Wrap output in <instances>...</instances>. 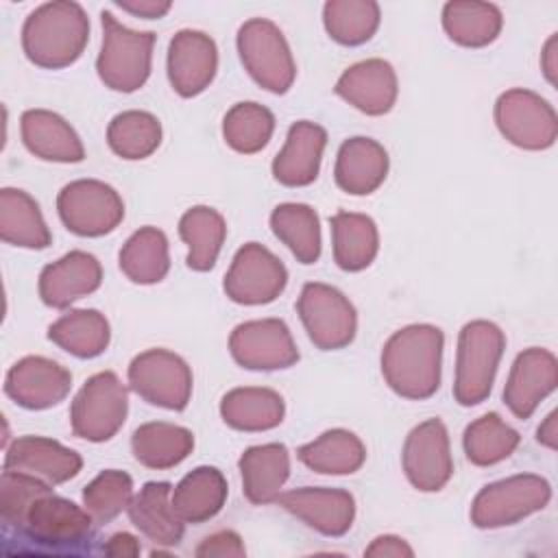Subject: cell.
<instances>
[{
  "instance_id": "1",
  "label": "cell",
  "mask_w": 558,
  "mask_h": 558,
  "mask_svg": "<svg viewBox=\"0 0 558 558\" xmlns=\"http://www.w3.org/2000/svg\"><path fill=\"white\" fill-rule=\"evenodd\" d=\"M445 336L427 323L395 331L381 351V375L390 390L405 399H427L440 386Z\"/></svg>"
},
{
  "instance_id": "2",
  "label": "cell",
  "mask_w": 558,
  "mask_h": 558,
  "mask_svg": "<svg viewBox=\"0 0 558 558\" xmlns=\"http://www.w3.org/2000/svg\"><path fill=\"white\" fill-rule=\"evenodd\" d=\"M89 39V20L78 2L54 0L28 13L22 48L31 63L48 70L72 65Z\"/></svg>"
},
{
  "instance_id": "3",
  "label": "cell",
  "mask_w": 558,
  "mask_h": 558,
  "mask_svg": "<svg viewBox=\"0 0 558 558\" xmlns=\"http://www.w3.org/2000/svg\"><path fill=\"white\" fill-rule=\"evenodd\" d=\"M504 349L506 336L490 320H471L460 329L453 381L460 405H477L490 395Z\"/></svg>"
},
{
  "instance_id": "4",
  "label": "cell",
  "mask_w": 558,
  "mask_h": 558,
  "mask_svg": "<svg viewBox=\"0 0 558 558\" xmlns=\"http://www.w3.org/2000/svg\"><path fill=\"white\" fill-rule=\"evenodd\" d=\"M102 46L96 59L100 81L122 94L140 89L150 76L155 33L131 31L122 26L109 11L100 13Z\"/></svg>"
},
{
  "instance_id": "5",
  "label": "cell",
  "mask_w": 558,
  "mask_h": 558,
  "mask_svg": "<svg viewBox=\"0 0 558 558\" xmlns=\"http://www.w3.org/2000/svg\"><path fill=\"white\" fill-rule=\"evenodd\" d=\"M551 499V486L545 477L521 473L484 486L471 504V521L480 530L514 525L521 519L543 510Z\"/></svg>"
},
{
  "instance_id": "6",
  "label": "cell",
  "mask_w": 558,
  "mask_h": 558,
  "mask_svg": "<svg viewBox=\"0 0 558 558\" xmlns=\"http://www.w3.org/2000/svg\"><path fill=\"white\" fill-rule=\"evenodd\" d=\"M238 52L251 78L272 94H286L296 76L294 57L279 31L266 17H253L238 31Z\"/></svg>"
},
{
  "instance_id": "7",
  "label": "cell",
  "mask_w": 558,
  "mask_h": 558,
  "mask_svg": "<svg viewBox=\"0 0 558 558\" xmlns=\"http://www.w3.org/2000/svg\"><path fill=\"white\" fill-rule=\"evenodd\" d=\"M129 412V392L111 371L92 375L76 392L70 408L74 436L89 442H105L118 434Z\"/></svg>"
},
{
  "instance_id": "8",
  "label": "cell",
  "mask_w": 558,
  "mask_h": 558,
  "mask_svg": "<svg viewBox=\"0 0 558 558\" xmlns=\"http://www.w3.org/2000/svg\"><path fill=\"white\" fill-rule=\"evenodd\" d=\"M57 211L68 231L98 238L122 222L124 203L111 185L96 179H78L63 185L57 196Z\"/></svg>"
},
{
  "instance_id": "9",
  "label": "cell",
  "mask_w": 558,
  "mask_h": 558,
  "mask_svg": "<svg viewBox=\"0 0 558 558\" xmlns=\"http://www.w3.org/2000/svg\"><path fill=\"white\" fill-rule=\"evenodd\" d=\"M296 312L310 340L323 351L342 349L355 338V307L338 288L318 281L305 283L296 301Z\"/></svg>"
},
{
  "instance_id": "10",
  "label": "cell",
  "mask_w": 558,
  "mask_h": 558,
  "mask_svg": "<svg viewBox=\"0 0 558 558\" xmlns=\"http://www.w3.org/2000/svg\"><path fill=\"white\" fill-rule=\"evenodd\" d=\"M129 388L146 403L183 410L192 397V371L183 357L168 349H148L129 364Z\"/></svg>"
},
{
  "instance_id": "11",
  "label": "cell",
  "mask_w": 558,
  "mask_h": 558,
  "mask_svg": "<svg viewBox=\"0 0 558 558\" xmlns=\"http://www.w3.org/2000/svg\"><path fill=\"white\" fill-rule=\"evenodd\" d=\"M495 124L514 146L525 150H545L558 137V118L554 107L536 92L514 87L495 102Z\"/></svg>"
},
{
  "instance_id": "12",
  "label": "cell",
  "mask_w": 558,
  "mask_h": 558,
  "mask_svg": "<svg viewBox=\"0 0 558 558\" xmlns=\"http://www.w3.org/2000/svg\"><path fill=\"white\" fill-rule=\"evenodd\" d=\"M288 283V270L281 259L257 242L238 248L227 275L225 292L240 305H264L275 301Z\"/></svg>"
},
{
  "instance_id": "13",
  "label": "cell",
  "mask_w": 558,
  "mask_h": 558,
  "mask_svg": "<svg viewBox=\"0 0 558 558\" xmlns=\"http://www.w3.org/2000/svg\"><path fill=\"white\" fill-rule=\"evenodd\" d=\"M401 462L408 482L416 490H440L453 475V458L445 423L440 418L418 423L403 442Z\"/></svg>"
},
{
  "instance_id": "14",
  "label": "cell",
  "mask_w": 558,
  "mask_h": 558,
  "mask_svg": "<svg viewBox=\"0 0 558 558\" xmlns=\"http://www.w3.org/2000/svg\"><path fill=\"white\" fill-rule=\"evenodd\" d=\"M229 351L248 371L288 368L299 360L292 333L279 318L240 323L229 336Z\"/></svg>"
},
{
  "instance_id": "15",
  "label": "cell",
  "mask_w": 558,
  "mask_h": 558,
  "mask_svg": "<svg viewBox=\"0 0 558 558\" xmlns=\"http://www.w3.org/2000/svg\"><path fill=\"white\" fill-rule=\"evenodd\" d=\"M94 519L89 512L65 497L50 493L41 495L28 510L20 534L28 541L52 549L78 547L92 534Z\"/></svg>"
},
{
  "instance_id": "16",
  "label": "cell",
  "mask_w": 558,
  "mask_h": 558,
  "mask_svg": "<svg viewBox=\"0 0 558 558\" xmlns=\"http://www.w3.org/2000/svg\"><path fill=\"white\" fill-rule=\"evenodd\" d=\"M70 388V371L41 355H26L17 360L4 377L7 397L26 410L52 408L68 397Z\"/></svg>"
},
{
  "instance_id": "17",
  "label": "cell",
  "mask_w": 558,
  "mask_h": 558,
  "mask_svg": "<svg viewBox=\"0 0 558 558\" xmlns=\"http://www.w3.org/2000/svg\"><path fill=\"white\" fill-rule=\"evenodd\" d=\"M558 362L556 355L541 347L521 351L510 368L504 386V403L517 418H530L538 403L556 390Z\"/></svg>"
},
{
  "instance_id": "18",
  "label": "cell",
  "mask_w": 558,
  "mask_h": 558,
  "mask_svg": "<svg viewBox=\"0 0 558 558\" xmlns=\"http://www.w3.org/2000/svg\"><path fill=\"white\" fill-rule=\"evenodd\" d=\"M216 70L218 48L207 33L183 28L170 39L168 78L179 96L192 98L201 94L214 81Z\"/></svg>"
},
{
  "instance_id": "19",
  "label": "cell",
  "mask_w": 558,
  "mask_h": 558,
  "mask_svg": "<svg viewBox=\"0 0 558 558\" xmlns=\"http://www.w3.org/2000/svg\"><path fill=\"white\" fill-rule=\"evenodd\" d=\"M81 466L83 460L74 449L44 436L15 438L4 453V469L31 475L48 486L76 477Z\"/></svg>"
},
{
  "instance_id": "20",
  "label": "cell",
  "mask_w": 558,
  "mask_h": 558,
  "mask_svg": "<svg viewBox=\"0 0 558 558\" xmlns=\"http://www.w3.org/2000/svg\"><path fill=\"white\" fill-rule=\"evenodd\" d=\"M290 514L325 536H342L355 519V499L342 488L303 486L281 493L277 499Z\"/></svg>"
},
{
  "instance_id": "21",
  "label": "cell",
  "mask_w": 558,
  "mask_h": 558,
  "mask_svg": "<svg viewBox=\"0 0 558 558\" xmlns=\"http://www.w3.org/2000/svg\"><path fill=\"white\" fill-rule=\"evenodd\" d=\"M102 283L100 262L85 251H70L48 264L39 275V296L48 307L63 310L74 301L96 292Z\"/></svg>"
},
{
  "instance_id": "22",
  "label": "cell",
  "mask_w": 558,
  "mask_h": 558,
  "mask_svg": "<svg viewBox=\"0 0 558 558\" xmlns=\"http://www.w3.org/2000/svg\"><path fill=\"white\" fill-rule=\"evenodd\" d=\"M336 94L366 116H384L399 94L397 74L384 59H364L340 74Z\"/></svg>"
},
{
  "instance_id": "23",
  "label": "cell",
  "mask_w": 558,
  "mask_h": 558,
  "mask_svg": "<svg viewBox=\"0 0 558 558\" xmlns=\"http://www.w3.org/2000/svg\"><path fill=\"white\" fill-rule=\"evenodd\" d=\"M325 144L327 131L320 124L310 120L294 122L272 161V177L288 187L310 185L318 177Z\"/></svg>"
},
{
  "instance_id": "24",
  "label": "cell",
  "mask_w": 558,
  "mask_h": 558,
  "mask_svg": "<svg viewBox=\"0 0 558 558\" xmlns=\"http://www.w3.org/2000/svg\"><path fill=\"white\" fill-rule=\"evenodd\" d=\"M20 133L24 146L44 161L76 163L85 157V148L76 131L54 111L26 109L20 118Z\"/></svg>"
},
{
  "instance_id": "25",
  "label": "cell",
  "mask_w": 558,
  "mask_h": 558,
  "mask_svg": "<svg viewBox=\"0 0 558 558\" xmlns=\"http://www.w3.org/2000/svg\"><path fill=\"white\" fill-rule=\"evenodd\" d=\"M388 174V153L371 137H349L342 142L333 177L342 192L353 196H364L375 192Z\"/></svg>"
},
{
  "instance_id": "26",
  "label": "cell",
  "mask_w": 558,
  "mask_h": 558,
  "mask_svg": "<svg viewBox=\"0 0 558 558\" xmlns=\"http://www.w3.org/2000/svg\"><path fill=\"white\" fill-rule=\"evenodd\" d=\"M170 482H146L133 495L126 512L131 523L153 543L172 547L183 538L185 523L172 508Z\"/></svg>"
},
{
  "instance_id": "27",
  "label": "cell",
  "mask_w": 558,
  "mask_h": 558,
  "mask_svg": "<svg viewBox=\"0 0 558 558\" xmlns=\"http://www.w3.org/2000/svg\"><path fill=\"white\" fill-rule=\"evenodd\" d=\"M242 473L244 497L264 506L277 501L286 480L290 477V453L281 442H266L248 447L238 460Z\"/></svg>"
},
{
  "instance_id": "28",
  "label": "cell",
  "mask_w": 558,
  "mask_h": 558,
  "mask_svg": "<svg viewBox=\"0 0 558 558\" xmlns=\"http://www.w3.org/2000/svg\"><path fill=\"white\" fill-rule=\"evenodd\" d=\"M227 480L216 466H196L172 488V508L183 523L214 519L227 501Z\"/></svg>"
},
{
  "instance_id": "29",
  "label": "cell",
  "mask_w": 558,
  "mask_h": 558,
  "mask_svg": "<svg viewBox=\"0 0 558 558\" xmlns=\"http://www.w3.org/2000/svg\"><path fill=\"white\" fill-rule=\"evenodd\" d=\"M286 405L270 388L244 386L229 390L220 401L222 421L240 432H266L283 421Z\"/></svg>"
},
{
  "instance_id": "30",
  "label": "cell",
  "mask_w": 558,
  "mask_h": 558,
  "mask_svg": "<svg viewBox=\"0 0 558 558\" xmlns=\"http://www.w3.org/2000/svg\"><path fill=\"white\" fill-rule=\"evenodd\" d=\"M329 222L336 264L347 272H357L371 266L379 251L375 220L366 214L338 211Z\"/></svg>"
},
{
  "instance_id": "31",
  "label": "cell",
  "mask_w": 558,
  "mask_h": 558,
  "mask_svg": "<svg viewBox=\"0 0 558 558\" xmlns=\"http://www.w3.org/2000/svg\"><path fill=\"white\" fill-rule=\"evenodd\" d=\"M296 458L314 473L351 475L366 460L364 442L349 429H327L296 449Z\"/></svg>"
},
{
  "instance_id": "32",
  "label": "cell",
  "mask_w": 558,
  "mask_h": 558,
  "mask_svg": "<svg viewBox=\"0 0 558 558\" xmlns=\"http://www.w3.org/2000/svg\"><path fill=\"white\" fill-rule=\"evenodd\" d=\"M131 449L135 460L148 469H172L192 453L194 436L181 425L153 421L133 432Z\"/></svg>"
},
{
  "instance_id": "33",
  "label": "cell",
  "mask_w": 558,
  "mask_h": 558,
  "mask_svg": "<svg viewBox=\"0 0 558 558\" xmlns=\"http://www.w3.org/2000/svg\"><path fill=\"white\" fill-rule=\"evenodd\" d=\"M0 238L22 248H46L52 242L39 205L24 190L0 192Z\"/></svg>"
},
{
  "instance_id": "34",
  "label": "cell",
  "mask_w": 558,
  "mask_h": 558,
  "mask_svg": "<svg viewBox=\"0 0 558 558\" xmlns=\"http://www.w3.org/2000/svg\"><path fill=\"white\" fill-rule=\"evenodd\" d=\"M504 17L499 7L475 0H453L442 7V28L451 41L482 48L497 39Z\"/></svg>"
},
{
  "instance_id": "35",
  "label": "cell",
  "mask_w": 558,
  "mask_h": 558,
  "mask_svg": "<svg viewBox=\"0 0 558 558\" xmlns=\"http://www.w3.org/2000/svg\"><path fill=\"white\" fill-rule=\"evenodd\" d=\"M109 323L98 310H70L48 327V340L74 357H96L109 347Z\"/></svg>"
},
{
  "instance_id": "36",
  "label": "cell",
  "mask_w": 558,
  "mask_h": 558,
  "mask_svg": "<svg viewBox=\"0 0 558 558\" xmlns=\"http://www.w3.org/2000/svg\"><path fill=\"white\" fill-rule=\"evenodd\" d=\"M179 235L187 244V266L192 270H211L227 238L225 218L207 205L190 207L179 220Z\"/></svg>"
},
{
  "instance_id": "37",
  "label": "cell",
  "mask_w": 558,
  "mask_h": 558,
  "mask_svg": "<svg viewBox=\"0 0 558 558\" xmlns=\"http://www.w3.org/2000/svg\"><path fill=\"white\" fill-rule=\"evenodd\" d=\"M120 270L140 286L159 283L170 270L168 238L157 227L137 229L120 251Z\"/></svg>"
},
{
  "instance_id": "38",
  "label": "cell",
  "mask_w": 558,
  "mask_h": 558,
  "mask_svg": "<svg viewBox=\"0 0 558 558\" xmlns=\"http://www.w3.org/2000/svg\"><path fill=\"white\" fill-rule=\"evenodd\" d=\"M270 227L301 264H314L320 257V222L310 205H277L270 214Z\"/></svg>"
},
{
  "instance_id": "39",
  "label": "cell",
  "mask_w": 558,
  "mask_h": 558,
  "mask_svg": "<svg viewBox=\"0 0 558 558\" xmlns=\"http://www.w3.org/2000/svg\"><path fill=\"white\" fill-rule=\"evenodd\" d=\"M519 432L512 429L497 412H488L466 425L462 445L471 464L490 466L514 453L519 447Z\"/></svg>"
},
{
  "instance_id": "40",
  "label": "cell",
  "mask_w": 558,
  "mask_h": 558,
  "mask_svg": "<svg viewBox=\"0 0 558 558\" xmlns=\"http://www.w3.org/2000/svg\"><path fill=\"white\" fill-rule=\"evenodd\" d=\"M323 24L333 41L360 46L379 26V4L373 0H329L323 7Z\"/></svg>"
},
{
  "instance_id": "41",
  "label": "cell",
  "mask_w": 558,
  "mask_h": 558,
  "mask_svg": "<svg viewBox=\"0 0 558 558\" xmlns=\"http://www.w3.org/2000/svg\"><path fill=\"white\" fill-rule=\"evenodd\" d=\"M107 144L122 159H146L161 144V124L148 111H122L107 126Z\"/></svg>"
},
{
  "instance_id": "42",
  "label": "cell",
  "mask_w": 558,
  "mask_h": 558,
  "mask_svg": "<svg viewBox=\"0 0 558 558\" xmlns=\"http://www.w3.org/2000/svg\"><path fill=\"white\" fill-rule=\"evenodd\" d=\"M275 116L259 102H238L222 120L225 142L242 155L259 153L272 137Z\"/></svg>"
},
{
  "instance_id": "43",
  "label": "cell",
  "mask_w": 558,
  "mask_h": 558,
  "mask_svg": "<svg viewBox=\"0 0 558 558\" xmlns=\"http://www.w3.org/2000/svg\"><path fill=\"white\" fill-rule=\"evenodd\" d=\"M133 499V480L129 473L118 469L100 471L83 488V508L96 523H109L122 510L129 508Z\"/></svg>"
},
{
  "instance_id": "44",
  "label": "cell",
  "mask_w": 558,
  "mask_h": 558,
  "mask_svg": "<svg viewBox=\"0 0 558 558\" xmlns=\"http://www.w3.org/2000/svg\"><path fill=\"white\" fill-rule=\"evenodd\" d=\"M50 490L52 486L31 475L4 469L0 477V517L4 525L20 532L31 506Z\"/></svg>"
},
{
  "instance_id": "45",
  "label": "cell",
  "mask_w": 558,
  "mask_h": 558,
  "mask_svg": "<svg viewBox=\"0 0 558 558\" xmlns=\"http://www.w3.org/2000/svg\"><path fill=\"white\" fill-rule=\"evenodd\" d=\"M194 554L201 558H240L246 554V549L240 534H235L233 530H220L216 534L205 536Z\"/></svg>"
},
{
  "instance_id": "46",
  "label": "cell",
  "mask_w": 558,
  "mask_h": 558,
  "mask_svg": "<svg viewBox=\"0 0 558 558\" xmlns=\"http://www.w3.org/2000/svg\"><path fill=\"white\" fill-rule=\"evenodd\" d=\"M364 556H377V558H410L414 556V549L395 534H384L373 538V543L364 549Z\"/></svg>"
},
{
  "instance_id": "47",
  "label": "cell",
  "mask_w": 558,
  "mask_h": 558,
  "mask_svg": "<svg viewBox=\"0 0 558 558\" xmlns=\"http://www.w3.org/2000/svg\"><path fill=\"white\" fill-rule=\"evenodd\" d=\"M118 7L135 17L155 20V17H163L172 4L161 2V0H122V2H118Z\"/></svg>"
},
{
  "instance_id": "48",
  "label": "cell",
  "mask_w": 558,
  "mask_h": 558,
  "mask_svg": "<svg viewBox=\"0 0 558 558\" xmlns=\"http://www.w3.org/2000/svg\"><path fill=\"white\" fill-rule=\"evenodd\" d=\"M105 554L107 556H122V558H126V556H140V551H142V547H140V543H137V538L133 536V534H129V532H118V534H113L107 543H105Z\"/></svg>"
},
{
  "instance_id": "49",
  "label": "cell",
  "mask_w": 558,
  "mask_h": 558,
  "mask_svg": "<svg viewBox=\"0 0 558 558\" xmlns=\"http://www.w3.org/2000/svg\"><path fill=\"white\" fill-rule=\"evenodd\" d=\"M541 68H543V74L545 78L556 85V74H558V35L554 33L545 46H543V52H541Z\"/></svg>"
},
{
  "instance_id": "50",
  "label": "cell",
  "mask_w": 558,
  "mask_h": 558,
  "mask_svg": "<svg viewBox=\"0 0 558 558\" xmlns=\"http://www.w3.org/2000/svg\"><path fill=\"white\" fill-rule=\"evenodd\" d=\"M556 421H558V412H549L545 416V421L538 425L536 429V440L549 449H556L558 447V427H556Z\"/></svg>"
}]
</instances>
